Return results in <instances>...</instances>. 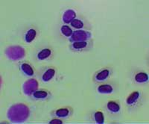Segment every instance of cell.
<instances>
[{"label": "cell", "mask_w": 149, "mask_h": 124, "mask_svg": "<svg viewBox=\"0 0 149 124\" xmlns=\"http://www.w3.org/2000/svg\"><path fill=\"white\" fill-rule=\"evenodd\" d=\"M134 80H135L136 82L139 84L146 83L148 81V75L145 72H139L135 75Z\"/></svg>", "instance_id": "cell-12"}, {"label": "cell", "mask_w": 149, "mask_h": 124, "mask_svg": "<svg viewBox=\"0 0 149 124\" xmlns=\"http://www.w3.org/2000/svg\"><path fill=\"white\" fill-rule=\"evenodd\" d=\"M92 38V34L90 32L86 30H76L73 32V34L70 37V41L71 42L75 41H90Z\"/></svg>", "instance_id": "cell-3"}, {"label": "cell", "mask_w": 149, "mask_h": 124, "mask_svg": "<svg viewBox=\"0 0 149 124\" xmlns=\"http://www.w3.org/2000/svg\"><path fill=\"white\" fill-rule=\"evenodd\" d=\"M55 116L59 118H65L70 115V109L67 108H62L56 111L54 113Z\"/></svg>", "instance_id": "cell-17"}, {"label": "cell", "mask_w": 149, "mask_h": 124, "mask_svg": "<svg viewBox=\"0 0 149 124\" xmlns=\"http://www.w3.org/2000/svg\"><path fill=\"white\" fill-rule=\"evenodd\" d=\"M54 75H55V70L53 68H48L42 73L41 78H42V82H48L52 79Z\"/></svg>", "instance_id": "cell-9"}, {"label": "cell", "mask_w": 149, "mask_h": 124, "mask_svg": "<svg viewBox=\"0 0 149 124\" xmlns=\"http://www.w3.org/2000/svg\"><path fill=\"white\" fill-rule=\"evenodd\" d=\"M36 35H37V32H36L35 29H29V30H27L26 34H25L24 39H25V41H26V43H31L34 39H35Z\"/></svg>", "instance_id": "cell-13"}, {"label": "cell", "mask_w": 149, "mask_h": 124, "mask_svg": "<svg viewBox=\"0 0 149 124\" xmlns=\"http://www.w3.org/2000/svg\"><path fill=\"white\" fill-rule=\"evenodd\" d=\"M92 43L90 41H75L72 42L70 45V49L74 52H83L86 51L90 49Z\"/></svg>", "instance_id": "cell-5"}, {"label": "cell", "mask_w": 149, "mask_h": 124, "mask_svg": "<svg viewBox=\"0 0 149 124\" xmlns=\"http://www.w3.org/2000/svg\"><path fill=\"white\" fill-rule=\"evenodd\" d=\"M141 94L139 91H134L130 94L126 99V104L127 105L132 106L135 105L140 99Z\"/></svg>", "instance_id": "cell-7"}, {"label": "cell", "mask_w": 149, "mask_h": 124, "mask_svg": "<svg viewBox=\"0 0 149 124\" xmlns=\"http://www.w3.org/2000/svg\"><path fill=\"white\" fill-rule=\"evenodd\" d=\"M107 109L110 112L113 114H116L120 111V105L115 101H110L107 104Z\"/></svg>", "instance_id": "cell-11"}, {"label": "cell", "mask_w": 149, "mask_h": 124, "mask_svg": "<svg viewBox=\"0 0 149 124\" xmlns=\"http://www.w3.org/2000/svg\"><path fill=\"white\" fill-rule=\"evenodd\" d=\"M5 53L8 58L13 61L22 59L26 55L25 49L19 46H9L5 49Z\"/></svg>", "instance_id": "cell-2"}, {"label": "cell", "mask_w": 149, "mask_h": 124, "mask_svg": "<svg viewBox=\"0 0 149 124\" xmlns=\"http://www.w3.org/2000/svg\"><path fill=\"white\" fill-rule=\"evenodd\" d=\"M7 116L11 123H22L29 118V109L23 103L15 104L9 108Z\"/></svg>", "instance_id": "cell-1"}, {"label": "cell", "mask_w": 149, "mask_h": 124, "mask_svg": "<svg viewBox=\"0 0 149 124\" xmlns=\"http://www.w3.org/2000/svg\"><path fill=\"white\" fill-rule=\"evenodd\" d=\"M49 123L50 124H62L63 122L61 120H58V119H53L51 121H49Z\"/></svg>", "instance_id": "cell-21"}, {"label": "cell", "mask_w": 149, "mask_h": 124, "mask_svg": "<svg viewBox=\"0 0 149 124\" xmlns=\"http://www.w3.org/2000/svg\"><path fill=\"white\" fill-rule=\"evenodd\" d=\"M52 54V50L50 49H41L39 53H37V58L39 61H43L45 59H47Z\"/></svg>", "instance_id": "cell-14"}, {"label": "cell", "mask_w": 149, "mask_h": 124, "mask_svg": "<svg viewBox=\"0 0 149 124\" xmlns=\"http://www.w3.org/2000/svg\"><path fill=\"white\" fill-rule=\"evenodd\" d=\"M32 98L34 99H45L48 97V92L46 90H36L31 95Z\"/></svg>", "instance_id": "cell-16"}, {"label": "cell", "mask_w": 149, "mask_h": 124, "mask_svg": "<svg viewBox=\"0 0 149 124\" xmlns=\"http://www.w3.org/2000/svg\"><path fill=\"white\" fill-rule=\"evenodd\" d=\"M75 17H76V13L72 9H69L63 13L62 20L64 23H71L72 21L75 19Z\"/></svg>", "instance_id": "cell-8"}, {"label": "cell", "mask_w": 149, "mask_h": 124, "mask_svg": "<svg viewBox=\"0 0 149 124\" xmlns=\"http://www.w3.org/2000/svg\"><path fill=\"white\" fill-rule=\"evenodd\" d=\"M61 32L62 33L63 36H65L66 38H70L72 34H73V31L71 28L67 25H64L62 26L61 28Z\"/></svg>", "instance_id": "cell-19"}, {"label": "cell", "mask_w": 149, "mask_h": 124, "mask_svg": "<svg viewBox=\"0 0 149 124\" xmlns=\"http://www.w3.org/2000/svg\"><path fill=\"white\" fill-rule=\"evenodd\" d=\"M93 120L96 123L102 124L104 123V116L102 111H95L93 115Z\"/></svg>", "instance_id": "cell-18"}, {"label": "cell", "mask_w": 149, "mask_h": 124, "mask_svg": "<svg viewBox=\"0 0 149 124\" xmlns=\"http://www.w3.org/2000/svg\"><path fill=\"white\" fill-rule=\"evenodd\" d=\"M20 70L25 75L28 76H32L34 75V72L33 68L27 63H22L20 65Z\"/></svg>", "instance_id": "cell-15"}, {"label": "cell", "mask_w": 149, "mask_h": 124, "mask_svg": "<svg viewBox=\"0 0 149 124\" xmlns=\"http://www.w3.org/2000/svg\"><path fill=\"white\" fill-rule=\"evenodd\" d=\"M110 73H111V71L109 68H103L95 73L94 76V80L96 82H105L110 77Z\"/></svg>", "instance_id": "cell-6"}, {"label": "cell", "mask_w": 149, "mask_h": 124, "mask_svg": "<svg viewBox=\"0 0 149 124\" xmlns=\"http://www.w3.org/2000/svg\"><path fill=\"white\" fill-rule=\"evenodd\" d=\"M97 91L102 94H112L113 92V88L111 85H109V84H103L98 87Z\"/></svg>", "instance_id": "cell-10"}, {"label": "cell", "mask_w": 149, "mask_h": 124, "mask_svg": "<svg viewBox=\"0 0 149 124\" xmlns=\"http://www.w3.org/2000/svg\"><path fill=\"white\" fill-rule=\"evenodd\" d=\"M71 26H72L74 29H78V30H80V29H82L84 26V24L83 21L79 19H74L70 23Z\"/></svg>", "instance_id": "cell-20"}, {"label": "cell", "mask_w": 149, "mask_h": 124, "mask_svg": "<svg viewBox=\"0 0 149 124\" xmlns=\"http://www.w3.org/2000/svg\"><path fill=\"white\" fill-rule=\"evenodd\" d=\"M39 84L37 80L34 78H30L24 82L22 85V90L25 95L31 96L37 90Z\"/></svg>", "instance_id": "cell-4"}]
</instances>
